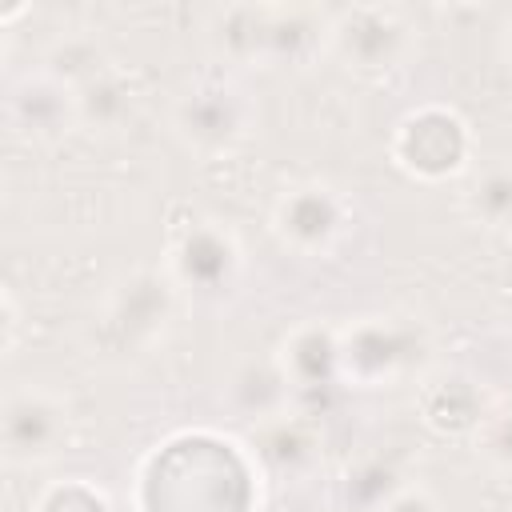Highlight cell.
Wrapping results in <instances>:
<instances>
[{"label":"cell","instance_id":"1","mask_svg":"<svg viewBox=\"0 0 512 512\" xmlns=\"http://www.w3.org/2000/svg\"><path fill=\"white\" fill-rule=\"evenodd\" d=\"M260 464L248 444L216 432H176L136 472V512H256Z\"/></svg>","mask_w":512,"mask_h":512},{"label":"cell","instance_id":"2","mask_svg":"<svg viewBox=\"0 0 512 512\" xmlns=\"http://www.w3.org/2000/svg\"><path fill=\"white\" fill-rule=\"evenodd\" d=\"M176 300H180V292L164 276V268H140V272L120 276L84 324L88 356L96 364H112V368L152 356V348L164 344V336L172 328Z\"/></svg>","mask_w":512,"mask_h":512},{"label":"cell","instance_id":"3","mask_svg":"<svg viewBox=\"0 0 512 512\" xmlns=\"http://www.w3.org/2000/svg\"><path fill=\"white\" fill-rule=\"evenodd\" d=\"M168 120H172L176 140L192 156L224 160L256 136L260 100L252 96V88L240 76H232L224 68H208L176 92Z\"/></svg>","mask_w":512,"mask_h":512},{"label":"cell","instance_id":"4","mask_svg":"<svg viewBox=\"0 0 512 512\" xmlns=\"http://www.w3.org/2000/svg\"><path fill=\"white\" fill-rule=\"evenodd\" d=\"M432 360V332L416 316L368 312L340 324V368L344 388L376 392L404 380H424Z\"/></svg>","mask_w":512,"mask_h":512},{"label":"cell","instance_id":"5","mask_svg":"<svg viewBox=\"0 0 512 512\" xmlns=\"http://www.w3.org/2000/svg\"><path fill=\"white\" fill-rule=\"evenodd\" d=\"M392 164L416 184H448L472 172L476 136L472 124L452 104H416L408 108L388 136Z\"/></svg>","mask_w":512,"mask_h":512},{"label":"cell","instance_id":"6","mask_svg":"<svg viewBox=\"0 0 512 512\" xmlns=\"http://www.w3.org/2000/svg\"><path fill=\"white\" fill-rule=\"evenodd\" d=\"M160 268L176 284L180 296H188L196 304H224L240 292L244 244L224 220L196 216L172 232V240L160 256Z\"/></svg>","mask_w":512,"mask_h":512},{"label":"cell","instance_id":"7","mask_svg":"<svg viewBox=\"0 0 512 512\" xmlns=\"http://www.w3.org/2000/svg\"><path fill=\"white\" fill-rule=\"evenodd\" d=\"M420 52V24L400 4L332 8L328 56L356 76H392Z\"/></svg>","mask_w":512,"mask_h":512},{"label":"cell","instance_id":"8","mask_svg":"<svg viewBox=\"0 0 512 512\" xmlns=\"http://www.w3.org/2000/svg\"><path fill=\"white\" fill-rule=\"evenodd\" d=\"M352 224V200L328 180H296L268 208L276 244L300 260H332L352 236Z\"/></svg>","mask_w":512,"mask_h":512},{"label":"cell","instance_id":"9","mask_svg":"<svg viewBox=\"0 0 512 512\" xmlns=\"http://www.w3.org/2000/svg\"><path fill=\"white\" fill-rule=\"evenodd\" d=\"M76 436L72 404L48 384H16L0 404V456L8 468H44Z\"/></svg>","mask_w":512,"mask_h":512},{"label":"cell","instance_id":"10","mask_svg":"<svg viewBox=\"0 0 512 512\" xmlns=\"http://www.w3.org/2000/svg\"><path fill=\"white\" fill-rule=\"evenodd\" d=\"M276 364L292 388V408L304 416H324L332 400L344 392L340 368V324L328 320H300L276 344Z\"/></svg>","mask_w":512,"mask_h":512},{"label":"cell","instance_id":"11","mask_svg":"<svg viewBox=\"0 0 512 512\" xmlns=\"http://www.w3.org/2000/svg\"><path fill=\"white\" fill-rule=\"evenodd\" d=\"M4 120H8V132L24 144H60L84 128L80 92L36 64L32 72H20L8 80Z\"/></svg>","mask_w":512,"mask_h":512},{"label":"cell","instance_id":"12","mask_svg":"<svg viewBox=\"0 0 512 512\" xmlns=\"http://www.w3.org/2000/svg\"><path fill=\"white\" fill-rule=\"evenodd\" d=\"M248 452L260 464V476L276 484H304L324 468V432L316 416H304L296 408L252 424Z\"/></svg>","mask_w":512,"mask_h":512},{"label":"cell","instance_id":"13","mask_svg":"<svg viewBox=\"0 0 512 512\" xmlns=\"http://www.w3.org/2000/svg\"><path fill=\"white\" fill-rule=\"evenodd\" d=\"M332 8L264 4V72H304L328 56Z\"/></svg>","mask_w":512,"mask_h":512},{"label":"cell","instance_id":"14","mask_svg":"<svg viewBox=\"0 0 512 512\" xmlns=\"http://www.w3.org/2000/svg\"><path fill=\"white\" fill-rule=\"evenodd\" d=\"M204 44L224 72H264V4H220L204 16Z\"/></svg>","mask_w":512,"mask_h":512},{"label":"cell","instance_id":"15","mask_svg":"<svg viewBox=\"0 0 512 512\" xmlns=\"http://www.w3.org/2000/svg\"><path fill=\"white\" fill-rule=\"evenodd\" d=\"M492 404L468 372H440L420 380V420L436 436H476Z\"/></svg>","mask_w":512,"mask_h":512},{"label":"cell","instance_id":"16","mask_svg":"<svg viewBox=\"0 0 512 512\" xmlns=\"http://www.w3.org/2000/svg\"><path fill=\"white\" fill-rule=\"evenodd\" d=\"M220 400H224L240 420H248V428H252V424H260V420H272V416L288 412V408H292V388H288V380H284L276 356H268V360H244V364H236L232 376L224 380Z\"/></svg>","mask_w":512,"mask_h":512},{"label":"cell","instance_id":"17","mask_svg":"<svg viewBox=\"0 0 512 512\" xmlns=\"http://www.w3.org/2000/svg\"><path fill=\"white\" fill-rule=\"evenodd\" d=\"M464 212L488 232H512V160H492L476 168L464 192Z\"/></svg>","mask_w":512,"mask_h":512},{"label":"cell","instance_id":"18","mask_svg":"<svg viewBox=\"0 0 512 512\" xmlns=\"http://www.w3.org/2000/svg\"><path fill=\"white\" fill-rule=\"evenodd\" d=\"M40 68L52 72V76H60V80L72 84L76 92L88 88L92 80H100L104 72H112L104 48H100L92 36H84V32H68V36H60V40L44 52V64H40Z\"/></svg>","mask_w":512,"mask_h":512},{"label":"cell","instance_id":"19","mask_svg":"<svg viewBox=\"0 0 512 512\" xmlns=\"http://www.w3.org/2000/svg\"><path fill=\"white\" fill-rule=\"evenodd\" d=\"M32 512H112V500L88 476H64L36 492Z\"/></svg>","mask_w":512,"mask_h":512},{"label":"cell","instance_id":"20","mask_svg":"<svg viewBox=\"0 0 512 512\" xmlns=\"http://www.w3.org/2000/svg\"><path fill=\"white\" fill-rule=\"evenodd\" d=\"M80 112H84V128H116L128 112H132V92L124 88V80L112 72H104L100 80H92L88 88H80Z\"/></svg>","mask_w":512,"mask_h":512},{"label":"cell","instance_id":"21","mask_svg":"<svg viewBox=\"0 0 512 512\" xmlns=\"http://www.w3.org/2000/svg\"><path fill=\"white\" fill-rule=\"evenodd\" d=\"M400 484H404V476H400L388 460H364V464L348 468V476H344V496H348V504L356 500V504H364L368 512H376V504L388 500Z\"/></svg>","mask_w":512,"mask_h":512},{"label":"cell","instance_id":"22","mask_svg":"<svg viewBox=\"0 0 512 512\" xmlns=\"http://www.w3.org/2000/svg\"><path fill=\"white\" fill-rule=\"evenodd\" d=\"M472 444H476V456L484 464L512 476V408H492L484 416V424L476 428Z\"/></svg>","mask_w":512,"mask_h":512},{"label":"cell","instance_id":"23","mask_svg":"<svg viewBox=\"0 0 512 512\" xmlns=\"http://www.w3.org/2000/svg\"><path fill=\"white\" fill-rule=\"evenodd\" d=\"M376 512H444V508H440V500H436V492L428 484L404 480L388 500L376 504Z\"/></svg>","mask_w":512,"mask_h":512},{"label":"cell","instance_id":"24","mask_svg":"<svg viewBox=\"0 0 512 512\" xmlns=\"http://www.w3.org/2000/svg\"><path fill=\"white\" fill-rule=\"evenodd\" d=\"M0 312H4V356H16V332H20V304L12 296V288L0 296Z\"/></svg>","mask_w":512,"mask_h":512},{"label":"cell","instance_id":"25","mask_svg":"<svg viewBox=\"0 0 512 512\" xmlns=\"http://www.w3.org/2000/svg\"><path fill=\"white\" fill-rule=\"evenodd\" d=\"M500 60H504L508 72H512V12L504 16V28H500Z\"/></svg>","mask_w":512,"mask_h":512}]
</instances>
